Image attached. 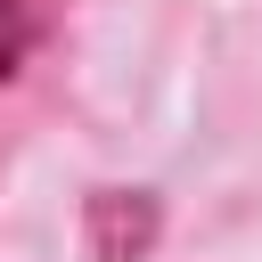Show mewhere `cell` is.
<instances>
[{
  "instance_id": "cell-2",
  "label": "cell",
  "mask_w": 262,
  "mask_h": 262,
  "mask_svg": "<svg viewBox=\"0 0 262 262\" xmlns=\"http://www.w3.org/2000/svg\"><path fill=\"white\" fill-rule=\"evenodd\" d=\"M41 25H49V0H0V90H8V82H16V66L33 57Z\"/></svg>"
},
{
  "instance_id": "cell-1",
  "label": "cell",
  "mask_w": 262,
  "mask_h": 262,
  "mask_svg": "<svg viewBox=\"0 0 262 262\" xmlns=\"http://www.w3.org/2000/svg\"><path fill=\"white\" fill-rule=\"evenodd\" d=\"M82 221H90V254L98 262H139L156 246V196L147 188H90Z\"/></svg>"
}]
</instances>
